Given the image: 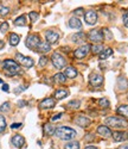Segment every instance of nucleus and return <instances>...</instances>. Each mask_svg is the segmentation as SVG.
Segmentation results:
<instances>
[{
  "instance_id": "nucleus-23",
  "label": "nucleus",
  "mask_w": 128,
  "mask_h": 149,
  "mask_svg": "<svg viewBox=\"0 0 128 149\" xmlns=\"http://www.w3.org/2000/svg\"><path fill=\"white\" fill-rule=\"evenodd\" d=\"M14 25L16 26H25L26 25V16L21 15L18 18H16L14 19Z\"/></svg>"
},
{
  "instance_id": "nucleus-47",
  "label": "nucleus",
  "mask_w": 128,
  "mask_h": 149,
  "mask_svg": "<svg viewBox=\"0 0 128 149\" xmlns=\"http://www.w3.org/2000/svg\"><path fill=\"white\" fill-rule=\"evenodd\" d=\"M85 149H98V148H96L95 146H87Z\"/></svg>"
},
{
  "instance_id": "nucleus-45",
  "label": "nucleus",
  "mask_w": 128,
  "mask_h": 149,
  "mask_svg": "<svg viewBox=\"0 0 128 149\" xmlns=\"http://www.w3.org/2000/svg\"><path fill=\"white\" fill-rule=\"evenodd\" d=\"M8 88H10V87H8V85H7V84H4V85H3V88H1V90H3L4 92H8Z\"/></svg>"
},
{
  "instance_id": "nucleus-18",
  "label": "nucleus",
  "mask_w": 128,
  "mask_h": 149,
  "mask_svg": "<svg viewBox=\"0 0 128 149\" xmlns=\"http://www.w3.org/2000/svg\"><path fill=\"white\" fill-rule=\"evenodd\" d=\"M51 50V44H49L46 41H43V42H41L39 43V45H38V48H37V52L38 53H49Z\"/></svg>"
},
{
  "instance_id": "nucleus-50",
  "label": "nucleus",
  "mask_w": 128,
  "mask_h": 149,
  "mask_svg": "<svg viewBox=\"0 0 128 149\" xmlns=\"http://www.w3.org/2000/svg\"><path fill=\"white\" fill-rule=\"evenodd\" d=\"M0 84H3V80L1 79H0Z\"/></svg>"
},
{
  "instance_id": "nucleus-16",
  "label": "nucleus",
  "mask_w": 128,
  "mask_h": 149,
  "mask_svg": "<svg viewBox=\"0 0 128 149\" xmlns=\"http://www.w3.org/2000/svg\"><path fill=\"white\" fill-rule=\"evenodd\" d=\"M75 123L77 124V125L82 127V128H87L89 124H90V119H89L88 117H84V116H78L75 119Z\"/></svg>"
},
{
  "instance_id": "nucleus-2",
  "label": "nucleus",
  "mask_w": 128,
  "mask_h": 149,
  "mask_svg": "<svg viewBox=\"0 0 128 149\" xmlns=\"http://www.w3.org/2000/svg\"><path fill=\"white\" fill-rule=\"evenodd\" d=\"M3 67L5 69V73L10 77L20 73V66L17 63V61L13 60H5L3 62Z\"/></svg>"
},
{
  "instance_id": "nucleus-7",
  "label": "nucleus",
  "mask_w": 128,
  "mask_h": 149,
  "mask_svg": "<svg viewBox=\"0 0 128 149\" xmlns=\"http://www.w3.org/2000/svg\"><path fill=\"white\" fill-rule=\"evenodd\" d=\"M88 37H89V40H90L92 42L98 43V44H101V42L105 40L103 32H102L100 29H94V30H92V31H89Z\"/></svg>"
},
{
  "instance_id": "nucleus-33",
  "label": "nucleus",
  "mask_w": 128,
  "mask_h": 149,
  "mask_svg": "<svg viewBox=\"0 0 128 149\" xmlns=\"http://www.w3.org/2000/svg\"><path fill=\"white\" fill-rule=\"evenodd\" d=\"M8 12H10V8L8 7H6V6H4V5H0V16H6V15H8Z\"/></svg>"
},
{
  "instance_id": "nucleus-36",
  "label": "nucleus",
  "mask_w": 128,
  "mask_h": 149,
  "mask_svg": "<svg viewBox=\"0 0 128 149\" xmlns=\"http://www.w3.org/2000/svg\"><path fill=\"white\" fill-rule=\"evenodd\" d=\"M10 106H11V104L8 102L4 103L1 106H0V112H5V111H8L10 110Z\"/></svg>"
},
{
  "instance_id": "nucleus-15",
  "label": "nucleus",
  "mask_w": 128,
  "mask_h": 149,
  "mask_svg": "<svg viewBox=\"0 0 128 149\" xmlns=\"http://www.w3.org/2000/svg\"><path fill=\"white\" fill-rule=\"evenodd\" d=\"M69 26L71 29H77V30H81L82 29V22L77 18V17H71L69 19Z\"/></svg>"
},
{
  "instance_id": "nucleus-40",
  "label": "nucleus",
  "mask_w": 128,
  "mask_h": 149,
  "mask_svg": "<svg viewBox=\"0 0 128 149\" xmlns=\"http://www.w3.org/2000/svg\"><path fill=\"white\" fill-rule=\"evenodd\" d=\"M102 32H103V33L106 35V40H111V37H113V36H111L110 31H109L107 28H106V29H103V31H102Z\"/></svg>"
},
{
  "instance_id": "nucleus-39",
  "label": "nucleus",
  "mask_w": 128,
  "mask_h": 149,
  "mask_svg": "<svg viewBox=\"0 0 128 149\" xmlns=\"http://www.w3.org/2000/svg\"><path fill=\"white\" fill-rule=\"evenodd\" d=\"M122 22H123V25L126 28H128V12H125L123 16H122Z\"/></svg>"
},
{
  "instance_id": "nucleus-34",
  "label": "nucleus",
  "mask_w": 128,
  "mask_h": 149,
  "mask_svg": "<svg viewBox=\"0 0 128 149\" xmlns=\"http://www.w3.org/2000/svg\"><path fill=\"white\" fill-rule=\"evenodd\" d=\"M68 106L74 107V109H78V107L81 106V102H80V100H71V102H69Z\"/></svg>"
},
{
  "instance_id": "nucleus-19",
  "label": "nucleus",
  "mask_w": 128,
  "mask_h": 149,
  "mask_svg": "<svg viewBox=\"0 0 128 149\" xmlns=\"http://www.w3.org/2000/svg\"><path fill=\"white\" fill-rule=\"evenodd\" d=\"M64 75H65V78H69V79H75L76 77H77V69H76L75 67H68L65 69Z\"/></svg>"
},
{
  "instance_id": "nucleus-5",
  "label": "nucleus",
  "mask_w": 128,
  "mask_h": 149,
  "mask_svg": "<svg viewBox=\"0 0 128 149\" xmlns=\"http://www.w3.org/2000/svg\"><path fill=\"white\" fill-rule=\"evenodd\" d=\"M39 43H41L39 36L34 35V33L29 35L28 38H26V41H25V44H26V47H28L29 49H32V50H34V49L37 50V48H38V45H39Z\"/></svg>"
},
{
  "instance_id": "nucleus-49",
  "label": "nucleus",
  "mask_w": 128,
  "mask_h": 149,
  "mask_svg": "<svg viewBox=\"0 0 128 149\" xmlns=\"http://www.w3.org/2000/svg\"><path fill=\"white\" fill-rule=\"evenodd\" d=\"M4 45H5L4 41H0V49H3V48H4Z\"/></svg>"
},
{
  "instance_id": "nucleus-9",
  "label": "nucleus",
  "mask_w": 128,
  "mask_h": 149,
  "mask_svg": "<svg viewBox=\"0 0 128 149\" xmlns=\"http://www.w3.org/2000/svg\"><path fill=\"white\" fill-rule=\"evenodd\" d=\"M84 20L88 25H95L96 22H97V13L93 10L87 11L85 15H84Z\"/></svg>"
},
{
  "instance_id": "nucleus-48",
  "label": "nucleus",
  "mask_w": 128,
  "mask_h": 149,
  "mask_svg": "<svg viewBox=\"0 0 128 149\" xmlns=\"http://www.w3.org/2000/svg\"><path fill=\"white\" fill-rule=\"evenodd\" d=\"M118 149H128V144H125V146H121V147H119Z\"/></svg>"
},
{
  "instance_id": "nucleus-13",
  "label": "nucleus",
  "mask_w": 128,
  "mask_h": 149,
  "mask_svg": "<svg viewBox=\"0 0 128 149\" xmlns=\"http://www.w3.org/2000/svg\"><path fill=\"white\" fill-rule=\"evenodd\" d=\"M55 105H56V102H55L54 98H45L39 103V107L41 109H46V110L55 107Z\"/></svg>"
},
{
  "instance_id": "nucleus-29",
  "label": "nucleus",
  "mask_w": 128,
  "mask_h": 149,
  "mask_svg": "<svg viewBox=\"0 0 128 149\" xmlns=\"http://www.w3.org/2000/svg\"><path fill=\"white\" fill-rule=\"evenodd\" d=\"M54 80L56 82H58V84H63V82H65L67 79H65V75H64L63 73H57V74H55Z\"/></svg>"
},
{
  "instance_id": "nucleus-43",
  "label": "nucleus",
  "mask_w": 128,
  "mask_h": 149,
  "mask_svg": "<svg viewBox=\"0 0 128 149\" xmlns=\"http://www.w3.org/2000/svg\"><path fill=\"white\" fill-rule=\"evenodd\" d=\"M21 127V123H13L11 124V129H19Z\"/></svg>"
},
{
  "instance_id": "nucleus-46",
  "label": "nucleus",
  "mask_w": 128,
  "mask_h": 149,
  "mask_svg": "<svg viewBox=\"0 0 128 149\" xmlns=\"http://www.w3.org/2000/svg\"><path fill=\"white\" fill-rule=\"evenodd\" d=\"M26 104H28V103L24 102V100H19V102H18V105H19V106H25Z\"/></svg>"
},
{
  "instance_id": "nucleus-42",
  "label": "nucleus",
  "mask_w": 128,
  "mask_h": 149,
  "mask_svg": "<svg viewBox=\"0 0 128 149\" xmlns=\"http://www.w3.org/2000/svg\"><path fill=\"white\" fill-rule=\"evenodd\" d=\"M82 13H83V8H81V7H80V8H76V10L74 11V15H75V16H80V15H82Z\"/></svg>"
},
{
  "instance_id": "nucleus-14",
  "label": "nucleus",
  "mask_w": 128,
  "mask_h": 149,
  "mask_svg": "<svg viewBox=\"0 0 128 149\" xmlns=\"http://www.w3.org/2000/svg\"><path fill=\"white\" fill-rule=\"evenodd\" d=\"M11 143L13 144L16 148H21L24 146V143H25V139L21 135L17 134V135H14L13 137L11 139Z\"/></svg>"
},
{
  "instance_id": "nucleus-6",
  "label": "nucleus",
  "mask_w": 128,
  "mask_h": 149,
  "mask_svg": "<svg viewBox=\"0 0 128 149\" xmlns=\"http://www.w3.org/2000/svg\"><path fill=\"white\" fill-rule=\"evenodd\" d=\"M51 61H52V65L57 69H62L63 67L67 66V60L64 58L59 53H54L52 56H51Z\"/></svg>"
},
{
  "instance_id": "nucleus-26",
  "label": "nucleus",
  "mask_w": 128,
  "mask_h": 149,
  "mask_svg": "<svg viewBox=\"0 0 128 149\" xmlns=\"http://www.w3.org/2000/svg\"><path fill=\"white\" fill-rule=\"evenodd\" d=\"M118 113L125 118H128V105H121L118 109Z\"/></svg>"
},
{
  "instance_id": "nucleus-44",
  "label": "nucleus",
  "mask_w": 128,
  "mask_h": 149,
  "mask_svg": "<svg viewBox=\"0 0 128 149\" xmlns=\"http://www.w3.org/2000/svg\"><path fill=\"white\" fill-rule=\"evenodd\" d=\"M25 90H26V87H23V86H21V87H18V90L14 91V93L18 94V93H20V92H23V91H25Z\"/></svg>"
},
{
  "instance_id": "nucleus-20",
  "label": "nucleus",
  "mask_w": 128,
  "mask_h": 149,
  "mask_svg": "<svg viewBox=\"0 0 128 149\" xmlns=\"http://www.w3.org/2000/svg\"><path fill=\"white\" fill-rule=\"evenodd\" d=\"M68 95H69V91H68L67 88H59V90H57L56 93H55V98L58 99V100L67 98Z\"/></svg>"
},
{
  "instance_id": "nucleus-25",
  "label": "nucleus",
  "mask_w": 128,
  "mask_h": 149,
  "mask_svg": "<svg viewBox=\"0 0 128 149\" xmlns=\"http://www.w3.org/2000/svg\"><path fill=\"white\" fill-rule=\"evenodd\" d=\"M8 40H10V44H11L12 47H16V45H18V43H19V41H20V37H19L17 33H11Z\"/></svg>"
},
{
  "instance_id": "nucleus-3",
  "label": "nucleus",
  "mask_w": 128,
  "mask_h": 149,
  "mask_svg": "<svg viewBox=\"0 0 128 149\" xmlns=\"http://www.w3.org/2000/svg\"><path fill=\"white\" fill-rule=\"evenodd\" d=\"M106 124L109 127L113 128H118V129H125L128 127V123L126 119H123L122 117H116V116H113V117H108L106 119Z\"/></svg>"
},
{
  "instance_id": "nucleus-28",
  "label": "nucleus",
  "mask_w": 128,
  "mask_h": 149,
  "mask_svg": "<svg viewBox=\"0 0 128 149\" xmlns=\"http://www.w3.org/2000/svg\"><path fill=\"white\" fill-rule=\"evenodd\" d=\"M64 149H80V142L77 141H70L64 146Z\"/></svg>"
},
{
  "instance_id": "nucleus-38",
  "label": "nucleus",
  "mask_w": 128,
  "mask_h": 149,
  "mask_svg": "<svg viewBox=\"0 0 128 149\" xmlns=\"http://www.w3.org/2000/svg\"><path fill=\"white\" fill-rule=\"evenodd\" d=\"M46 63H47V57L46 56H42L39 58V66L41 67H44V66H46Z\"/></svg>"
},
{
  "instance_id": "nucleus-41",
  "label": "nucleus",
  "mask_w": 128,
  "mask_h": 149,
  "mask_svg": "<svg viewBox=\"0 0 128 149\" xmlns=\"http://www.w3.org/2000/svg\"><path fill=\"white\" fill-rule=\"evenodd\" d=\"M61 117H62V113H57V115H55V116L51 117V122H56V120L61 119Z\"/></svg>"
},
{
  "instance_id": "nucleus-10",
  "label": "nucleus",
  "mask_w": 128,
  "mask_h": 149,
  "mask_svg": "<svg viewBox=\"0 0 128 149\" xmlns=\"http://www.w3.org/2000/svg\"><path fill=\"white\" fill-rule=\"evenodd\" d=\"M89 82H90V85L94 86V87H98V86L102 85V82H103V77L97 73H92L90 77H89Z\"/></svg>"
},
{
  "instance_id": "nucleus-17",
  "label": "nucleus",
  "mask_w": 128,
  "mask_h": 149,
  "mask_svg": "<svg viewBox=\"0 0 128 149\" xmlns=\"http://www.w3.org/2000/svg\"><path fill=\"white\" fill-rule=\"evenodd\" d=\"M97 134H100L101 136H103V137H110V136H111L110 129L108 127H106V125L97 127Z\"/></svg>"
},
{
  "instance_id": "nucleus-32",
  "label": "nucleus",
  "mask_w": 128,
  "mask_h": 149,
  "mask_svg": "<svg viewBox=\"0 0 128 149\" xmlns=\"http://www.w3.org/2000/svg\"><path fill=\"white\" fill-rule=\"evenodd\" d=\"M5 129H6V119L4 116L0 115V134H1Z\"/></svg>"
},
{
  "instance_id": "nucleus-35",
  "label": "nucleus",
  "mask_w": 128,
  "mask_h": 149,
  "mask_svg": "<svg viewBox=\"0 0 128 149\" xmlns=\"http://www.w3.org/2000/svg\"><path fill=\"white\" fill-rule=\"evenodd\" d=\"M0 31H1L3 33L8 31V23L7 22H3L1 24H0Z\"/></svg>"
},
{
  "instance_id": "nucleus-12",
  "label": "nucleus",
  "mask_w": 128,
  "mask_h": 149,
  "mask_svg": "<svg viewBox=\"0 0 128 149\" xmlns=\"http://www.w3.org/2000/svg\"><path fill=\"white\" fill-rule=\"evenodd\" d=\"M111 136L115 142H122L128 140V132H125V131H114L111 132Z\"/></svg>"
},
{
  "instance_id": "nucleus-22",
  "label": "nucleus",
  "mask_w": 128,
  "mask_h": 149,
  "mask_svg": "<svg viewBox=\"0 0 128 149\" xmlns=\"http://www.w3.org/2000/svg\"><path fill=\"white\" fill-rule=\"evenodd\" d=\"M84 37H85L84 32H83V31H80V32L74 33V35L71 36V40H72V42H74V43H80V42L84 38Z\"/></svg>"
},
{
  "instance_id": "nucleus-11",
  "label": "nucleus",
  "mask_w": 128,
  "mask_h": 149,
  "mask_svg": "<svg viewBox=\"0 0 128 149\" xmlns=\"http://www.w3.org/2000/svg\"><path fill=\"white\" fill-rule=\"evenodd\" d=\"M45 37H46V42H47L49 44H54V43H56V42L58 41L59 35H58V32H56V31L49 30V31H46Z\"/></svg>"
},
{
  "instance_id": "nucleus-4",
  "label": "nucleus",
  "mask_w": 128,
  "mask_h": 149,
  "mask_svg": "<svg viewBox=\"0 0 128 149\" xmlns=\"http://www.w3.org/2000/svg\"><path fill=\"white\" fill-rule=\"evenodd\" d=\"M16 60H17V63H18V65H21V66H24L25 68H31V67L34 65V62H33V60H32L31 57L24 56V55L20 54V53H17V54H16Z\"/></svg>"
},
{
  "instance_id": "nucleus-27",
  "label": "nucleus",
  "mask_w": 128,
  "mask_h": 149,
  "mask_svg": "<svg viewBox=\"0 0 128 149\" xmlns=\"http://www.w3.org/2000/svg\"><path fill=\"white\" fill-rule=\"evenodd\" d=\"M110 55H113V49L107 48V49H105V50L100 54V60H106V58H108Z\"/></svg>"
},
{
  "instance_id": "nucleus-8",
  "label": "nucleus",
  "mask_w": 128,
  "mask_h": 149,
  "mask_svg": "<svg viewBox=\"0 0 128 149\" xmlns=\"http://www.w3.org/2000/svg\"><path fill=\"white\" fill-rule=\"evenodd\" d=\"M90 49H92V45L90 44H84V45H82V47L76 49V50L74 52V56L76 58H83V57L87 56V54L89 53Z\"/></svg>"
},
{
  "instance_id": "nucleus-37",
  "label": "nucleus",
  "mask_w": 128,
  "mask_h": 149,
  "mask_svg": "<svg viewBox=\"0 0 128 149\" xmlns=\"http://www.w3.org/2000/svg\"><path fill=\"white\" fill-rule=\"evenodd\" d=\"M29 17H30L31 22L34 23V22L38 19V17H39V15H38V12H30V13H29Z\"/></svg>"
},
{
  "instance_id": "nucleus-31",
  "label": "nucleus",
  "mask_w": 128,
  "mask_h": 149,
  "mask_svg": "<svg viewBox=\"0 0 128 149\" xmlns=\"http://www.w3.org/2000/svg\"><path fill=\"white\" fill-rule=\"evenodd\" d=\"M98 104H100L101 107H103V109H107L110 105V103H109V100H108L107 98H101L100 100H98Z\"/></svg>"
},
{
  "instance_id": "nucleus-24",
  "label": "nucleus",
  "mask_w": 128,
  "mask_h": 149,
  "mask_svg": "<svg viewBox=\"0 0 128 149\" xmlns=\"http://www.w3.org/2000/svg\"><path fill=\"white\" fill-rule=\"evenodd\" d=\"M55 131H56V129H55V127L52 125V124L47 123V124H45V125H44V134H45L46 136H51V135H54V134H55Z\"/></svg>"
},
{
  "instance_id": "nucleus-1",
  "label": "nucleus",
  "mask_w": 128,
  "mask_h": 149,
  "mask_svg": "<svg viewBox=\"0 0 128 149\" xmlns=\"http://www.w3.org/2000/svg\"><path fill=\"white\" fill-rule=\"evenodd\" d=\"M55 135L64 141H72L76 136V131L69 127H58L55 131Z\"/></svg>"
},
{
  "instance_id": "nucleus-21",
  "label": "nucleus",
  "mask_w": 128,
  "mask_h": 149,
  "mask_svg": "<svg viewBox=\"0 0 128 149\" xmlns=\"http://www.w3.org/2000/svg\"><path fill=\"white\" fill-rule=\"evenodd\" d=\"M118 86H119V90H121V91L127 90L128 88V81H127V79L125 77H120L118 79Z\"/></svg>"
},
{
  "instance_id": "nucleus-30",
  "label": "nucleus",
  "mask_w": 128,
  "mask_h": 149,
  "mask_svg": "<svg viewBox=\"0 0 128 149\" xmlns=\"http://www.w3.org/2000/svg\"><path fill=\"white\" fill-rule=\"evenodd\" d=\"M92 50L94 54H101L103 52V45L102 44H95V45H92Z\"/></svg>"
}]
</instances>
